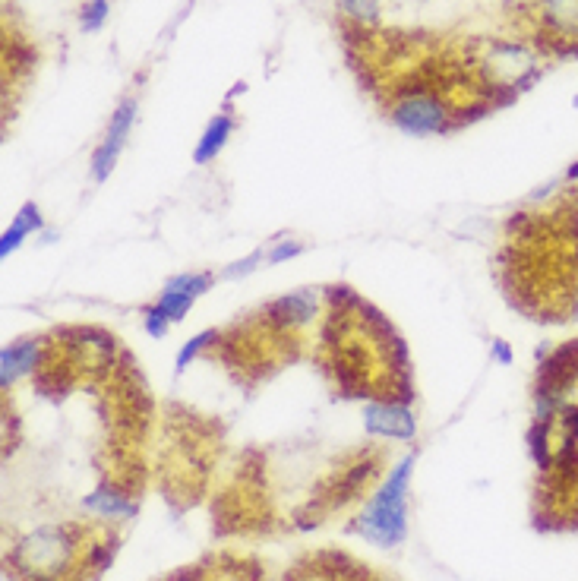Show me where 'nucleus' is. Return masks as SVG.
<instances>
[{
	"instance_id": "f257e3e1",
	"label": "nucleus",
	"mask_w": 578,
	"mask_h": 581,
	"mask_svg": "<svg viewBox=\"0 0 578 581\" xmlns=\"http://www.w3.org/2000/svg\"><path fill=\"white\" fill-rule=\"evenodd\" d=\"M411 471H414V455H405L402 462H395L383 487L376 490L361 515L354 518V534L376 547H398L408 537V490H411Z\"/></svg>"
},
{
	"instance_id": "f03ea898",
	"label": "nucleus",
	"mask_w": 578,
	"mask_h": 581,
	"mask_svg": "<svg viewBox=\"0 0 578 581\" xmlns=\"http://www.w3.org/2000/svg\"><path fill=\"white\" fill-rule=\"evenodd\" d=\"M79 528L73 525H42L26 540H19L10 553V563L16 572H23L29 581H57L73 572V566H83L79 559Z\"/></svg>"
},
{
	"instance_id": "7ed1b4c3",
	"label": "nucleus",
	"mask_w": 578,
	"mask_h": 581,
	"mask_svg": "<svg viewBox=\"0 0 578 581\" xmlns=\"http://www.w3.org/2000/svg\"><path fill=\"white\" fill-rule=\"evenodd\" d=\"M212 288V275H177L165 285L162 300L146 313V329L149 335H165L171 323L184 319L187 310L193 307V300L199 294H206Z\"/></svg>"
},
{
	"instance_id": "20e7f679",
	"label": "nucleus",
	"mask_w": 578,
	"mask_h": 581,
	"mask_svg": "<svg viewBox=\"0 0 578 581\" xmlns=\"http://www.w3.org/2000/svg\"><path fill=\"white\" fill-rule=\"evenodd\" d=\"M392 120L398 130L408 136H430L449 127V111L436 95L430 92H405L392 105Z\"/></svg>"
},
{
	"instance_id": "39448f33",
	"label": "nucleus",
	"mask_w": 578,
	"mask_h": 581,
	"mask_svg": "<svg viewBox=\"0 0 578 581\" xmlns=\"http://www.w3.org/2000/svg\"><path fill=\"white\" fill-rule=\"evenodd\" d=\"M531 19L537 42L566 51V45H578V0H531Z\"/></svg>"
},
{
	"instance_id": "423d86ee",
	"label": "nucleus",
	"mask_w": 578,
	"mask_h": 581,
	"mask_svg": "<svg viewBox=\"0 0 578 581\" xmlns=\"http://www.w3.org/2000/svg\"><path fill=\"white\" fill-rule=\"evenodd\" d=\"M133 117H136V102H124L121 108L111 114V124H108V133L102 139V146H98L95 155H92V177L95 180H105L114 171L117 155H121L127 136H130Z\"/></svg>"
},
{
	"instance_id": "0eeeda50",
	"label": "nucleus",
	"mask_w": 578,
	"mask_h": 581,
	"mask_svg": "<svg viewBox=\"0 0 578 581\" xmlns=\"http://www.w3.org/2000/svg\"><path fill=\"white\" fill-rule=\"evenodd\" d=\"M364 427L370 436H389V439H414L417 420L405 402H370L364 408Z\"/></svg>"
},
{
	"instance_id": "6e6552de",
	"label": "nucleus",
	"mask_w": 578,
	"mask_h": 581,
	"mask_svg": "<svg viewBox=\"0 0 578 581\" xmlns=\"http://www.w3.org/2000/svg\"><path fill=\"white\" fill-rule=\"evenodd\" d=\"M316 313V294L310 291V288H304V291H297V294H288V297H278L275 304L266 310V316H269V323H275V326H301V323H307V319Z\"/></svg>"
},
{
	"instance_id": "1a4fd4ad",
	"label": "nucleus",
	"mask_w": 578,
	"mask_h": 581,
	"mask_svg": "<svg viewBox=\"0 0 578 581\" xmlns=\"http://www.w3.org/2000/svg\"><path fill=\"white\" fill-rule=\"evenodd\" d=\"M38 360V342L35 338H26V342H16L10 348H4L0 354V386L10 389L19 376H26Z\"/></svg>"
},
{
	"instance_id": "9d476101",
	"label": "nucleus",
	"mask_w": 578,
	"mask_h": 581,
	"mask_svg": "<svg viewBox=\"0 0 578 581\" xmlns=\"http://www.w3.org/2000/svg\"><path fill=\"white\" fill-rule=\"evenodd\" d=\"M83 506L95 515H102V518H130V515H136V503L117 487H98L95 493H89L83 499Z\"/></svg>"
},
{
	"instance_id": "9b49d317",
	"label": "nucleus",
	"mask_w": 578,
	"mask_h": 581,
	"mask_svg": "<svg viewBox=\"0 0 578 581\" xmlns=\"http://www.w3.org/2000/svg\"><path fill=\"white\" fill-rule=\"evenodd\" d=\"M231 130H234V120H231L228 114H218V117L212 120V124L206 127L203 139H199V146H196V152H193V162H196V165L212 162V158H215L218 152H222V146L228 143Z\"/></svg>"
},
{
	"instance_id": "f8f14e48",
	"label": "nucleus",
	"mask_w": 578,
	"mask_h": 581,
	"mask_svg": "<svg viewBox=\"0 0 578 581\" xmlns=\"http://www.w3.org/2000/svg\"><path fill=\"white\" fill-rule=\"evenodd\" d=\"M42 228V215H38V206L35 203H26L23 209H19V215H16V222H13V228L4 234V240H0V256H10L23 240L32 234V231H38Z\"/></svg>"
},
{
	"instance_id": "ddd939ff",
	"label": "nucleus",
	"mask_w": 578,
	"mask_h": 581,
	"mask_svg": "<svg viewBox=\"0 0 578 581\" xmlns=\"http://www.w3.org/2000/svg\"><path fill=\"white\" fill-rule=\"evenodd\" d=\"M215 342V335L212 332H199L193 342H187L184 348H181V354H177V370H187V364H193L196 360V354L203 351L206 345H212Z\"/></svg>"
},
{
	"instance_id": "4468645a",
	"label": "nucleus",
	"mask_w": 578,
	"mask_h": 581,
	"mask_svg": "<svg viewBox=\"0 0 578 581\" xmlns=\"http://www.w3.org/2000/svg\"><path fill=\"white\" fill-rule=\"evenodd\" d=\"M108 0H89V4L83 7V29L86 32H95L102 29V23L108 19Z\"/></svg>"
},
{
	"instance_id": "2eb2a0df",
	"label": "nucleus",
	"mask_w": 578,
	"mask_h": 581,
	"mask_svg": "<svg viewBox=\"0 0 578 581\" xmlns=\"http://www.w3.org/2000/svg\"><path fill=\"white\" fill-rule=\"evenodd\" d=\"M342 10L354 19H373L380 13V0H342Z\"/></svg>"
},
{
	"instance_id": "dca6fc26",
	"label": "nucleus",
	"mask_w": 578,
	"mask_h": 581,
	"mask_svg": "<svg viewBox=\"0 0 578 581\" xmlns=\"http://www.w3.org/2000/svg\"><path fill=\"white\" fill-rule=\"evenodd\" d=\"M256 263H263V250H256V253H250L247 259H241V263L228 266L222 275H225V278H241V275H250V272L256 269Z\"/></svg>"
},
{
	"instance_id": "f3484780",
	"label": "nucleus",
	"mask_w": 578,
	"mask_h": 581,
	"mask_svg": "<svg viewBox=\"0 0 578 581\" xmlns=\"http://www.w3.org/2000/svg\"><path fill=\"white\" fill-rule=\"evenodd\" d=\"M304 247L297 244V240H278V247L266 256V263H282V259H291V256H297Z\"/></svg>"
}]
</instances>
